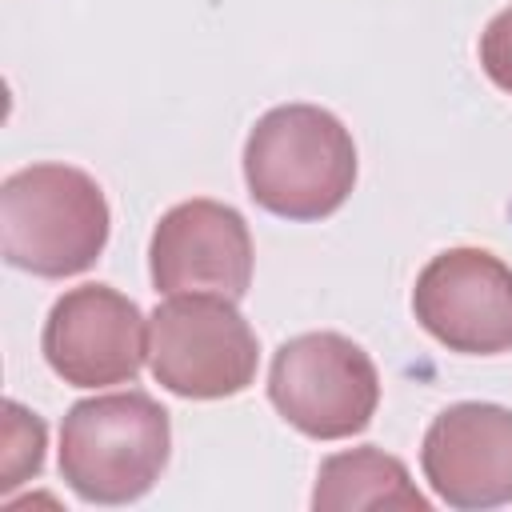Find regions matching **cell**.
<instances>
[{
	"instance_id": "7a4b0ae2",
	"label": "cell",
	"mask_w": 512,
	"mask_h": 512,
	"mask_svg": "<svg viewBox=\"0 0 512 512\" xmlns=\"http://www.w3.org/2000/svg\"><path fill=\"white\" fill-rule=\"evenodd\" d=\"M108 224V200L84 168L28 164L0 184V252L20 272L44 280L88 272Z\"/></svg>"
},
{
	"instance_id": "6da1fadb",
	"label": "cell",
	"mask_w": 512,
	"mask_h": 512,
	"mask_svg": "<svg viewBox=\"0 0 512 512\" xmlns=\"http://www.w3.org/2000/svg\"><path fill=\"white\" fill-rule=\"evenodd\" d=\"M248 196L280 220H324L356 184L352 132L316 104L264 112L244 140Z\"/></svg>"
},
{
	"instance_id": "30bf717a",
	"label": "cell",
	"mask_w": 512,
	"mask_h": 512,
	"mask_svg": "<svg viewBox=\"0 0 512 512\" xmlns=\"http://www.w3.org/2000/svg\"><path fill=\"white\" fill-rule=\"evenodd\" d=\"M316 512H356V508H408L428 512V500L416 492L404 460L364 444L336 452L320 464L316 488H312Z\"/></svg>"
},
{
	"instance_id": "277c9868",
	"label": "cell",
	"mask_w": 512,
	"mask_h": 512,
	"mask_svg": "<svg viewBox=\"0 0 512 512\" xmlns=\"http://www.w3.org/2000/svg\"><path fill=\"white\" fill-rule=\"evenodd\" d=\"M148 364L184 400H224L256 380V332L224 296H168L148 316Z\"/></svg>"
},
{
	"instance_id": "8fae6325",
	"label": "cell",
	"mask_w": 512,
	"mask_h": 512,
	"mask_svg": "<svg viewBox=\"0 0 512 512\" xmlns=\"http://www.w3.org/2000/svg\"><path fill=\"white\" fill-rule=\"evenodd\" d=\"M44 464V420L16 400L4 404V488L36 476Z\"/></svg>"
},
{
	"instance_id": "7c38bea8",
	"label": "cell",
	"mask_w": 512,
	"mask_h": 512,
	"mask_svg": "<svg viewBox=\"0 0 512 512\" xmlns=\"http://www.w3.org/2000/svg\"><path fill=\"white\" fill-rule=\"evenodd\" d=\"M480 68L500 92L512 96V8L496 12L480 32Z\"/></svg>"
},
{
	"instance_id": "52a82bcc",
	"label": "cell",
	"mask_w": 512,
	"mask_h": 512,
	"mask_svg": "<svg viewBox=\"0 0 512 512\" xmlns=\"http://www.w3.org/2000/svg\"><path fill=\"white\" fill-rule=\"evenodd\" d=\"M40 348L48 368L72 388L132 384L148 356V320L124 292L80 284L52 304Z\"/></svg>"
},
{
	"instance_id": "9c48e42d",
	"label": "cell",
	"mask_w": 512,
	"mask_h": 512,
	"mask_svg": "<svg viewBox=\"0 0 512 512\" xmlns=\"http://www.w3.org/2000/svg\"><path fill=\"white\" fill-rule=\"evenodd\" d=\"M420 468L448 508L512 504V408L488 400L448 404L424 432Z\"/></svg>"
},
{
	"instance_id": "8992f818",
	"label": "cell",
	"mask_w": 512,
	"mask_h": 512,
	"mask_svg": "<svg viewBox=\"0 0 512 512\" xmlns=\"http://www.w3.org/2000/svg\"><path fill=\"white\" fill-rule=\"evenodd\" d=\"M412 312L448 352L496 356L512 348V268L484 248L432 256L412 288Z\"/></svg>"
},
{
	"instance_id": "3957f363",
	"label": "cell",
	"mask_w": 512,
	"mask_h": 512,
	"mask_svg": "<svg viewBox=\"0 0 512 512\" xmlns=\"http://www.w3.org/2000/svg\"><path fill=\"white\" fill-rule=\"evenodd\" d=\"M168 412L140 388L76 400L60 424V476L88 504H132L164 472Z\"/></svg>"
},
{
	"instance_id": "5b68a950",
	"label": "cell",
	"mask_w": 512,
	"mask_h": 512,
	"mask_svg": "<svg viewBox=\"0 0 512 512\" xmlns=\"http://www.w3.org/2000/svg\"><path fill=\"white\" fill-rule=\"evenodd\" d=\"M272 408L312 440H348L364 432L380 404L372 356L340 332H304L276 348L268 368Z\"/></svg>"
},
{
	"instance_id": "ba28073f",
	"label": "cell",
	"mask_w": 512,
	"mask_h": 512,
	"mask_svg": "<svg viewBox=\"0 0 512 512\" xmlns=\"http://www.w3.org/2000/svg\"><path fill=\"white\" fill-rule=\"evenodd\" d=\"M152 284L164 296L240 300L252 284V236L244 216L220 200H184L168 208L148 244Z\"/></svg>"
}]
</instances>
